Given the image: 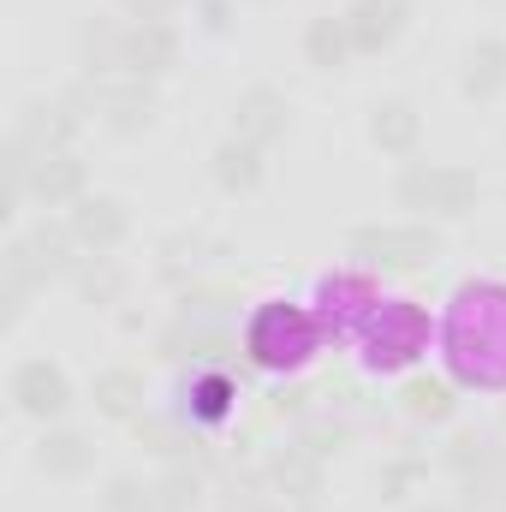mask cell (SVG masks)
I'll use <instances>...</instances> for the list:
<instances>
[{
	"label": "cell",
	"instance_id": "6da1fadb",
	"mask_svg": "<svg viewBox=\"0 0 506 512\" xmlns=\"http://www.w3.org/2000/svg\"><path fill=\"white\" fill-rule=\"evenodd\" d=\"M322 346V322L304 304H262L245 328V352L262 370H298Z\"/></svg>",
	"mask_w": 506,
	"mask_h": 512
},
{
	"label": "cell",
	"instance_id": "7a4b0ae2",
	"mask_svg": "<svg viewBox=\"0 0 506 512\" xmlns=\"http://www.w3.org/2000/svg\"><path fill=\"white\" fill-rule=\"evenodd\" d=\"M364 340H370L376 370H399V364L429 352V310L411 304V298H381L376 316L364 322Z\"/></svg>",
	"mask_w": 506,
	"mask_h": 512
},
{
	"label": "cell",
	"instance_id": "3957f363",
	"mask_svg": "<svg viewBox=\"0 0 506 512\" xmlns=\"http://www.w3.org/2000/svg\"><path fill=\"white\" fill-rule=\"evenodd\" d=\"M399 209H429V215H471L477 209V173L471 167H429L411 161L393 185Z\"/></svg>",
	"mask_w": 506,
	"mask_h": 512
},
{
	"label": "cell",
	"instance_id": "277c9868",
	"mask_svg": "<svg viewBox=\"0 0 506 512\" xmlns=\"http://www.w3.org/2000/svg\"><path fill=\"white\" fill-rule=\"evenodd\" d=\"M441 251L435 227H417V221H387V227H352L346 233V256L358 268H417Z\"/></svg>",
	"mask_w": 506,
	"mask_h": 512
},
{
	"label": "cell",
	"instance_id": "5b68a950",
	"mask_svg": "<svg viewBox=\"0 0 506 512\" xmlns=\"http://www.w3.org/2000/svg\"><path fill=\"white\" fill-rule=\"evenodd\" d=\"M376 286L364 280V274H322L316 280V304H310V316L322 322V334H334V340H346V334H358L370 316H376Z\"/></svg>",
	"mask_w": 506,
	"mask_h": 512
},
{
	"label": "cell",
	"instance_id": "8992f818",
	"mask_svg": "<svg viewBox=\"0 0 506 512\" xmlns=\"http://www.w3.org/2000/svg\"><path fill=\"white\" fill-rule=\"evenodd\" d=\"M12 405L24 411V417H36V423H54L66 405H72V382H66V370L54 364V358H24L18 370H12Z\"/></svg>",
	"mask_w": 506,
	"mask_h": 512
},
{
	"label": "cell",
	"instance_id": "52a82bcc",
	"mask_svg": "<svg viewBox=\"0 0 506 512\" xmlns=\"http://www.w3.org/2000/svg\"><path fill=\"white\" fill-rule=\"evenodd\" d=\"M66 227H72V239H78L90 256H108V251H120V245H126L131 215H126V203H120V197H78Z\"/></svg>",
	"mask_w": 506,
	"mask_h": 512
},
{
	"label": "cell",
	"instance_id": "ba28073f",
	"mask_svg": "<svg viewBox=\"0 0 506 512\" xmlns=\"http://www.w3.org/2000/svg\"><path fill=\"white\" fill-rule=\"evenodd\" d=\"M286 120H292V108H286V96H280L274 84H251V90L233 102V137H245L256 149L280 143V137H286Z\"/></svg>",
	"mask_w": 506,
	"mask_h": 512
},
{
	"label": "cell",
	"instance_id": "9c48e42d",
	"mask_svg": "<svg viewBox=\"0 0 506 512\" xmlns=\"http://www.w3.org/2000/svg\"><path fill=\"white\" fill-rule=\"evenodd\" d=\"M405 18H411V0H352L346 30H352L358 54H381V48H393V42H399Z\"/></svg>",
	"mask_w": 506,
	"mask_h": 512
},
{
	"label": "cell",
	"instance_id": "30bf717a",
	"mask_svg": "<svg viewBox=\"0 0 506 512\" xmlns=\"http://www.w3.org/2000/svg\"><path fill=\"white\" fill-rule=\"evenodd\" d=\"M179 66V36L173 24H131L126 30V78H143L155 84L161 72Z\"/></svg>",
	"mask_w": 506,
	"mask_h": 512
},
{
	"label": "cell",
	"instance_id": "8fae6325",
	"mask_svg": "<svg viewBox=\"0 0 506 512\" xmlns=\"http://www.w3.org/2000/svg\"><path fill=\"white\" fill-rule=\"evenodd\" d=\"M102 126L120 131V137H137V131L155 126V90L143 78H120V84H102Z\"/></svg>",
	"mask_w": 506,
	"mask_h": 512
},
{
	"label": "cell",
	"instance_id": "7c38bea8",
	"mask_svg": "<svg viewBox=\"0 0 506 512\" xmlns=\"http://www.w3.org/2000/svg\"><path fill=\"white\" fill-rule=\"evenodd\" d=\"M84 161L72 155V149H48V155H36V173H30V197L36 203H48V209H66V203H78L84 197Z\"/></svg>",
	"mask_w": 506,
	"mask_h": 512
},
{
	"label": "cell",
	"instance_id": "4fadbf2b",
	"mask_svg": "<svg viewBox=\"0 0 506 512\" xmlns=\"http://www.w3.org/2000/svg\"><path fill=\"white\" fill-rule=\"evenodd\" d=\"M90 465H96V441L84 429H48L36 441V471H48L54 483H78L90 477Z\"/></svg>",
	"mask_w": 506,
	"mask_h": 512
},
{
	"label": "cell",
	"instance_id": "5bb4252c",
	"mask_svg": "<svg viewBox=\"0 0 506 512\" xmlns=\"http://www.w3.org/2000/svg\"><path fill=\"white\" fill-rule=\"evenodd\" d=\"M78 120H84V114H78L72 102H30V108L18 114V126H12V131H18L30 149H42V155H48V149H72Z\"/></svg>",
	"mask_w": 506,
	"mask_h": 512
},
{
	"label": "cell",
	"instance_id": "9a60e30c",
	"mask_svg": "<svg viewBox=\"0 0 506 512\" xmlns=\"http://www.w3.org/2000/svg\"><path fill=\"white\" fill-rule=\"evenodd\" d=\"M126 30L131 24H114V18H90L84 36H78V60H84V78H114L126 72Z\"/></svg>",
	"mask_w": 506,
	"mask_h": 512
},
{
	"label": "cell",
	"instance_id": "2e32d148",
	"mask_svg": "<svg viewBox=\"0 0 506 512\" xmlns=\"http://www.w3.org/2000/svg\"><path fill=\"white\" fill-rule=\"evenodd\" d=\"M459 90H465L471 102H489V96H501V90H506V42H501V36H483V42H471V48H465Z\"/></svg>",
	"mask_w": 506,
	"mask_h": 512
},
{
	"label": "cell",
	"instance_id": "e0dca14e",
	"mask_svg": "<svg viewBox=\"0 0 506 512\" xmlns=\"http://www.w3.org/2000/svg\"><path fill=\"white\" fill-rule=\"evenodd\" d=\"M417 137H423V114L411 102L393 96V102H376L370 108V143H376L381 155H411Z\"/></svg>",
	"mask_w": 506,
	"mask_h": 512
},
{
	"label": "cell",
	"instance_id": "ac0fdd59",
	"mask_svg": "<svg viewBox=\"0 0 506 512\" xmlns=\"http://www.w3.org/2000/svg\"><path fill=\"white\" fill-rule=\"evenodd\" d=\"M268 483H274L292 507H316V495H322V459L304 453V447H286V453L268 465Z\"/></svg>",
	"mask_w": 506,
	"mask_h": 512
},
{
	"label": "cell",
	"instance_id": "d6986e66",
	"mask_svg": "<svg viewBox=\"0 0 506 512\" xmlns=\"http://www.w3.org/2000/svg\"><path fill=\"white\" fill-rule=\"evenodd\" d=\"M215 185L221 191H233V197H245V191H256L262 185V173H268V161H262V149L256 143H245V137H227L221 149H215Z\"/></svg>",
	"mask_w": 506,
	"mask_h": 512
},
{
	"label": "cell",
	"instance_id": "ffe728a7",
	"mask_svg": "<svg viewBox=\"0 0 506 512\" xmlns=\"http://www.w3.org/2000/svg\"><path fill=\"white\" fill-rule=\"evenodd\" d=\"M358 54V42H352V30H346V18H310L304 24V60L316 66V72H340L346 60Z\"/></svg>",
	"mask_w": 506,
	"mask_h": 512
},
{
	"label": "cell",
	"instance_id": "44dd1931",
	"mask_svg": "<svg viewBox=\"0 0 506 512\" xmlns=\"http://www.w3.org/2000/svg\"><path fill=\"white\" fill-rule=\"evenodd\" d=\"M239 411V387L227 370H197L191 376V423H227Z\"/></svg>",
	"mask_w": 506,
	"mask_h": 512
},
{
	"label": "cell",
	"instance_id": "7402d4cb",
	"mask_svg": "<svg viewBox=\"0 0 506 512\" xmlns=\"http://www.w3.org/2000/svg\"><path fill=\"white\" fill-rule=\"evenodd\" d=\"M137 447H149V453L167 459V465H191V459H203L197 429H179V423H161V417H143V423H137Z\"/></svg>",
	"mask_w": 506,
	"mask_h": 512
},
{
	"label": "cell",
	"instance_id": "603a6c76",
	"mask_svg": "<svg viewBox=\"0 0 506 512\" xmlns=\"http://www.w3.org/2000/svg\"><path fill=\"white\" fill-rule=\"evenodd\" d=\"M24 245H30V256H36L42 280L78 274V262H72V245H78V239H72V227H48V221H42V227H30V239H24Z\"/></svg>",
	"mask_w": 506,
	"mask_h": 512
},
{
	"label": "cell",
	"instance_id": "cb8c5ba5",
	"mask_svg": "<svg viewBox=\"0 0 506 512\" xmlns=\"http://www.w3.org/2000/svg\"><path fill=\"white\" fill-rule=\"evenodd\" d=\"M399 399H405V417H417V423H447L453 405H459L453 382H441V376H411Z\"/></svg>",
	"mask_w": 506,
	"mask_h": 512
},
{
	"label": "cell",
	"instance_id": "d4e9b609",
	"mask_svg": "<svg viewBox=\"0 0 506 512\" xmlns=\"http://www.w3.org/2000/svg\"><path fill=\"white\" fill-rule=\"evenodd\" d=\"M90 393H96V411L102 417H137L143 411V376L137 370H102Z\"/></svg>",
	"mask_w": 506,
	"mask_h": 512
},
{
	"label": "cell",
	"instance_id": "484cf974",
	"mask_svg": "<svg viewBox=\"0 0 506 512\" xmlns=\"http://www.w3.org/2000/svg\"><path fill=\"white\" fill-rule=\"evenodd\" d=\"M197 501H203V477L191 465H167L155 477V512H197Z\"/></svg>",
	"mask_w": 506,
	"mask_h": 512
},
{
	"label": "cell",
	"instance_id": "4316f807",
	"mask_svg": "<svg viewBox=\"0 0 506 512\" xmlns=\"http://www.w3.org/2000/svg\"><path fill=\"white\" fill-rule=\"evenodd\" d=\"M78 286H84L90 304H114V298L126 292V274H120L108 256H96V268H78Z\"/></svg>",
	"mask_w": 506,
	"mask_h": 512
},
{
	"label": "cell",
	"instance_id": "83f0119b",
	"mask_svg": "<svg viewBox=\"0 0 506 512\" xmlns=\"http://www.w3.org/2000/svg\"><path fill=\"white\" fill-rule=\"evenodd\" d=\"M102 512H155V483H137V477H114Z\"/></svg>",
	"mask_w": 506,
	"mask_h": 512
},
{
	"label": "cell",
	"instance_id": "f1b7e54d",
	"mask_svg": "<svg viewBox=\"0 0 506 512\" xmlns=\"http://www.w3.org/2000/svg\"><path fill=\"white\" fill-rule=\"evenodd\" d=\"M447 465H453V471H459V477L471 483L477 471H489V465H495V453H489V447H483L477 435H459V441H453V453H447Z\"/></svg>",
	"mask_w": 506,
	"mask_h": 512
},
{
	"label": "cell",
	"instance_id": "f546056e",
	"mask_svg": "<svg viewBox=\"0 0 506 512\" xmlns=\"http://www.w3.org/2000/svg\"><path fill=\"white\" fill-rule=\"evenodd\" d=\"M423 483V459H393L387 471H381V495L387 501H399V495H411Z\"/></svg>",
	"mask_w": 506,
	"mask_h": 512
},
{
	"label": "cell",
	"instance_id": "4dcf8cb0",
	"mask_svg": "<svg viewBox=\"0 0 506 512\" xmlns=\"http://www.w3.org/2000/svg\"><path fill=\"white\" fill-rule=\"evenodd\" d=\"M298 447H304V453H316V459H328V453H340V447H346V423H310Z\"/></svg>",
	"mask_w": 506,
	"mask_h": 512
},
{
	"label": "cell",
	"instance_id": "1f68e13d",
	"mask_svg": "<svg viewBox=\"0 0 506 512\" xmlns=\"http://www.w3.org/2000/svg\"><path fill=\"white\" fill-rule=\"evenodd\" d=\"M120 6H126L137 24H167V18H173L185 0H120Z\"/></svg>",
	"mask_w": 506,
	"mask_h": 512
},
{
	"label": "cell",
	"instance_id": "d6a6232c",
	"mask_svg": "<svg viewBox=\"0 0 506 512\" xmlns=\"http://www.w3.org/2000/svg\"><path fill=\"white\" fill-rule=\"evenodd\" d=\"M423 512H453V507H423Z\"/></svg>",
	"mask_w": 506,
	"mask_h": 512
},
{
	"label": "cell",
	"instance_id": "836d02e7",
	"mask_svg": "<svg viewBox=\"0 0 506 512\" xmlns=\"http://www.w3.org/2000/svg\"><path fill=\"white\" fill-rule=\"evenodd\" d=\"M298 512H316V507H298Z\"/></svg>",
	"mask_w": 506,
	"mask_h": 512
}]
</instances>
